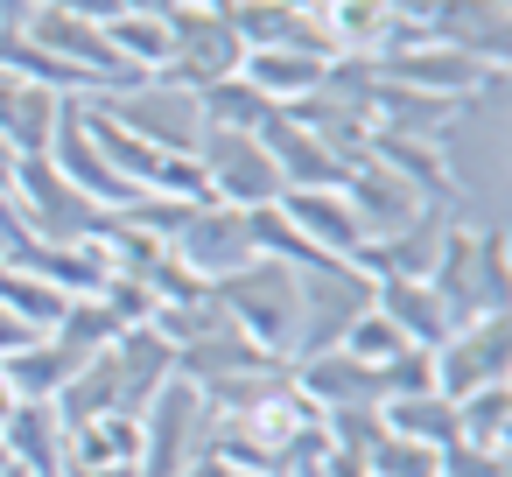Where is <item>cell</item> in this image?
Returning <instances> with one entry per match:
<instances>
[{
  "label": "cell",
  "mask_w": 512,
  "mask_h": 477,
  "mask_svg": "<svg viewBox=\"0 0 512 477\" xmlns=\"http://www.w3.org/2000/svg\"><path fill=\"white\" fill-rule=\"evenodd\" d=\"M218 309L232 316V330H246L274 365H295V337H302V295H295V267L288 260H246L239 274L211 281Z\"/></svg>",
  "instance_id": "cell-1"
},
{
  "label": "cell",
  "mask_w": 512,
  "mask_h": 477,
  "mask_svg": "<svg viewBox=\"0 0 512 477\" xmlns=\"http://www.w3.org/2000/svg\"><path fill=\"white\" fill-rule=\"evenodd\" d=\"M372 477H442V449L428 442H407V435H379L372 456H365Z\"/></svg>",
  "instance_id": "cell-27"
},
{
  "label": "cell",
  "mask_w": 512,
  "mask_h": 477,
  "mask_svg": "<svg viewBox=\"0 0 512 477\" xmlns=\"http://www.w3.org/2000/svg\"><path fill=\"white\" fill-rule=\"evenodd\" d=\"M274 358L246 337V330H232V323H218L211 337H197V344H183L176 351V379H190L197 393H211V386H225V379H246V372H267Z\"/></svg>",
  "instance_id": "cell-18"
},
{
  "label": "cell",
  "mask_w": 512,
  "mask_h": 477,
  "mask_svg": "<svg viewBox=\"0 0 512 477\" xmlns=\"http://www.w3.org/2000/svg\"><path fill=\"white\" fill-rule=\"evenodd\" d=\"M316 477H372V470H365V456H351V449H323Z\"/></svg>",
  "instance_id": "cell-31"
},
{
  "label": "cell",
  "mask_w": 512,
  "mask_h": 477,
  "mask_svg": "<svg viewBox=\"0 0 512 477\" xmlns=\"http://www.w3.org/2000/svg\"><path fill=\"white\" fill-rule=\"evenodd\" d=\"M379 421H386V435H407V442H428V449H449V442H456V400H449V393L386 400Z\"/></svg>",
  "instance_id": "cell-23"
},
{
  "label": "cell",
  "mask_w": 512,
  "mask_h": 477,
  "mask_svg": "<svg viewBox=\"0 0 512 477\" xmlns=\"http://www.w3.org/2000/svg\"><path fill=\"white\" fill-rule=\"evenodd\" d=\"M204 435H211V407L190 379H169L148 407H141V456H134V477H183L197 456H204Z\"/></svg>",
  "instance_id": "cell-4"
},
{
  "label": "cell",
  "mask_w": 512,
  "mask_h": 477,
  "mask_svg": "<svg viewBox=\"0 0 512 477\" xmlns=\"http://www.w3.org/2000/svg\"><path fill=\"white\" fill-rule=\"evenodd\" d=\"M169 253L211 288V281H225V274H239L246 260H260V246H253V211H232V204H197L183 225H176V239H169Z\"/></svg>",
  "instance_id": "cell-7"
},
{
  "label": "cell",
  "mask_w": 512,
  "mask_h": 477,
  "mask_svg": "<svg viewBox=\"0 0 512 477\" xmlns=\"http://www.w3.org/2000/svg\"><path fill=\"white\" fill-rule=\"evenodd\" d=\"M232 477H288V470H232Z\"/></svg>",
  "instance_id": "cell-36"
},
{
  "label": "cell",
  "mask_w": 512,
  "mask_h": 477,
  "mask_svg": "<svg viewBox=\"0 0 512 477\" xmlns=\"http://www.w3.org/2000/svg\"><path fill=\"white\" fill-rule=\"evenodd\" d=\"M36 15V0H0V29H22Z\"/></svg>",
  "instance_id": "cell-33"
},
{
  "label": "cell",
  "mask_w": 512,
  "mask_h": 477,
  "mask_svg": "<svg viewBox=\"0 0 512 477\" xmlns=\"http://www.w3.org/2000/svg\"><path fill=\"white\" fill-rule=\"evenodd\" d=\"M64 477H134V463H120V470H64Z\"/></svg>",
  "instance_id": "cell-35"
},
{
  "label": "cell",
  "mask_w": 512,
  "mask_h": 477,
  "mask_svg": "<svg viewBox=\"0 0 512 477\" xmlns=\"http://www.w3.org/2000/svg\"><path fill=\"white\" fill-rule=\"evenodd\" d=\"M344 204H351L365 246H372V239H393L400 225H414L421 211H435V204H428L400 169H386L379 155H358V162H351V176H344Z\"/></svg>",
  "instance_id": "cell-9"
},
{
  "label": "cell",
  "mask_w": 512,
  "mask_h": 477,
  "mask_svg": "<svg viewBox=\"0 0 512 477\" xmlns=\"http://www.w3.org/2000/svg\"><path fill=\"white\" fill-rule=\"evenodd\" d=\"M22 344H36V330H29V323H15L8 309H0V358H15Z\"/></svg>",
  "instance_id": "cell-32"
},
{
  "label": "cell",
  "mask_w": 512,
  "mask_h": 477,
  "mask_svg": "<svg viewBox=\"0 0 512 477\" xmlns=\"http://www.w3.org/2000/svg\"><path fill=\"white\" fill-rule=\"evenodd\" d=\"M505 414H512V386H477L456 400V442H477V449H505Z\"/></svg>",
  "instance_id": "cell-26"
},
{
  "label": "cell",
  "mask_w": 512,
  "mask_h": 477,
  "mask_svg": "<svg viewBox=\"0 0 512 477\" xmlns=\"http://www.w3.org/2000/svg\"><path fill=\"white\" fill-rule=\"evenodd\" d=\"M442 239H449V204L421 211V218H414V225H400L393 239L358 246V267H365L372 281H428V274H435V253H442Z\"/></svg>",
  "instance_id": "cell-12"
},
{
  "label": "cell",
  "mask_w": 512,
  "mask_h": 477,
  "mask_svg": "<svg viewBox=\"0 0 512 477\" xmlns=\"http://www.w3.org/2000/svg\"><path fill=\"white\" fill-rule=\"evenodd\" d=\"M85 106H99L113 127L141 134V141H148V148H162V155H197L204 106H197V92H190V85L148 78V85H134V92H106V99H85Z\"/></svg>",
  "instance_id": "cell-5"
},
{
  "label": "cell",
  "mask_w": 512,
  "mask_h": 477,
  "mask_svg": "<svg viewBox=\"0 0 512 477\" xmlns=\"http://www.w3.org/2000/svg\"><path fill=\"white\" fill-rule=\"evenodd\" d=\"M120 330H127V323H120V316H113V309H106L99 295H78V302H71V309L57 316L50 344H64V351H71V358L85 365V358H99V351H106V344H113Z\"/></svg>",
  "instance_id": "cell-24"
},
{
  "label": "cell",
  "mask_w": 512,
  "mask_h": 477,
  "mask_svg": "<svg viewBox=\"0 0 512 477\" xmlns=\"http://www.w3.org/2000/svg\"><path fill=\"white\" fill-rule=\"evenodd\" d=\"M106 43H113L120 64L141 71V78H162L169 57H176V43H169V15H155V8H120V15H106Z\"/></svg>",
  "instance_id": "cell-21"
},
{
  "label": "cell",
  "mask_w": 512,
  "mask_h": 477,
  "mask_svg": "<svg viewBox=\"0 0 512 477\" xmlns=\"http://www.w3.org/2000/svg\"><path fill=\"white\" fill-rule=\"evenodd\" d=\"M260 148H267V162L281 169V190H344V176H351V162H344L337 148H323L309 127H295L288 113H267Z\"/></svg>",
  "instance_id": "cell-11"
},
{
  "label": "cell",
  "mask_w": 512,
  "mask_h": 477,
  "mask_svg": "<svg viewBox=\"0 0 512 477\" xmlns=\"http://www.w3.org/2000/svg\"><path fill=\"white\" fill-rule=\"evenodd\" d=\"M64 414L57 400H22L8 414V428H0V449H8V463L22 477H64Z\"/></svg>",
  "instance_id": "cell-16"
},
{
  "label": "cell",
  "mask_w": 512,
  "mask_h": 477,
  "mask_svg": "<svg viewBox=\"0 0 512 477\" xmlns=\"http://www.w3.org/2000/svg\"><path fill=\"white\" fill-rule=\"evenodd\" d=\"M0 477H22V470H15V463H0Z\"/></svg>",
  "instance_id": "cell-37"
},
{
  "label": "cell",
  "mask_w": 512,
  "mask_h": 477,
  "mask_svg": "<svg viewBox=\"0 0 512 477\" xmlns=\"http://www.w3.org/2000/svg\"><path fill=\"white\" fill-rule=\"evenodd\" d=\"M295 295H302V337H295V358L337 351L344 330L372 309V274H365L358 260H316V267H295Z\"/></svg>",
  "instance_id": "cell-3"
},
{
  "label": "cell",
  "mask_w": 512,
  "mask_h": 477,
  "mask_svg": "<svg viewBox=\"0 0 512 477\" xmlns=\"http://www.w3.org/2000/svg\"><path fill=\"white\" fill-rule=\"evenodd\" d=\"M372 309L414 344V351H435L456 323H449V309H442V295L428 288V281H372Z\"/></svg>",
  "instance_id": "cell-19"
},
{
  "label": "cell",
  "mask_w": 512,
  "mask_h": 477,
  "mask_svg": "<svg viewBox=\"0 0 512 477\" xmlns=\"http://www.w3.org/2000/svg\"><path fill=\"white\" fill-rule=\"evenodd\" d=\"M0 372H8L15 400H57V393H64V379L78 372V358H71L64 344L36 337V344H22L15 358H0Z\"/></svg>",
  "instance_id": "cell-22"
},
{
  "label": "cell",
  "mask_w": 512,
  "mask_h": 477,
  "mask_svg": "<svg viewBox=\"0 0 512 477\" xmlns=\"http://www.w3.org/2000/svg\"><path fill=\"white\" fill-rule=\"evenodd\" d=\"M274 211L288 218V232L295 239H309L316 253H330V260H358V218H351V204H344V190H281L274 197Z\"/></svg>",
  "instance_id": "cell-14"
},
{
  "label": "cell",
  "mask_w": 512,
  "mask_h": 477,
  "mask_svg": "<svg viewBox=\"0 0 512 477\" xmlns=\"http://www.w3.org/2000/svg\"><path fill=\"white\" fill-rule=\"evenodd\" d=\"M428 288L442 295L449 323H477V316H505V225H456L435 253Z\"/></svg>",
  "instance_id": "cell-2"
},
{
  "label": "cell",
  "mask_w": 512,
  "mask_h": 477,
  "mask_svg": "<svg viewBox=\"0 0 512 477\" xmlns=\"http://www.w3.org/2000/svg\"><path fill=\"white\" fill-rule=\"evenodd\" d=\"M78 106H85V99H64L57 134H50V148H43V155L57 162V176H64V183H71L85 204H99V211H127L141 190H134V183H127V176H120L106 155H99V141L85 134V113H78Z\"/></svg>",
  "instance_id": "cell-8"
},
{
  "label": "cell",
  "mask_w": 512,
  "mask_h": 477,
  "mask_svg": "<svg viewBox=\"0 0 512 477\" xmlns=\"http://www.w3.org/2000/svg\"><path fill=\"white\" fill-rule=\"evenodd\" d=\"M428 43H449L477 64H505V0H428Z\"/></svg>",
  "instance_id": "cell-13"
},
{
  "label": "cell",
  "mask_w": 512,
  "mask_h": 477,
  "mask_svg": "<svg viewBox=\"0 0 512 477\" xmlns=\"http://www.w3.org/2000/svg\"><path fill=\"white\" fill-rule=\"evenodd\" d=\"M505 351H512L505 316L456 323V330L435 344V393L463 400V393H477V386H498V379H505Z\"/></svg>",
  "instance_id": "cell-10"
},
{
  "label": "cell",
  "mask_w": 512,
  "mask_h": 477,
  "mask_svg": "<svg viewBox=\"0 0 512 477\" xmlns=\"http://www.w3.org/2000/svg\"><path fill=\"white\" fill-rule=\"evenodd\" d=\"M323 435H330V449L372 456V442L386 435V421H379V407H337V414H323Z\"/></svg>",
  "instance_id": "cell-29"
},
{
  "label": "cell",
  "mask_w": 512,
  "mask_h": 477,
  "mask_svg": "<svg viewBox=\"0 0 512 477\" xmlns=\"http://www.w3.org/2000/svg\"><path fill=\"white\" fill-rule=\"evenodd\" d=\"M0 267H8V260H0Z\"/></svg>",
  "instance_id": "cell-38"
},
{
  "label": "cell",
  "mask_w": 512,
  "mask_h": 477,
  "mask_svg": "<svg viewBox=\"0 0 512 477\" xmlns=\"http://www.w3.org/2000/svg\"><path fill=\"white\" fill-rule=\"evenodd\" d=\"M106 365H113V379H120V407H127V414H141V407L176 379V351H169L148 323L120 330V337L106 344Z\"/></svg>",
  "instance_id": "cell-15"
},
{
  "label": "cell",
  "mask_w": 512,
  "mask_h": 477,
  "mask_svg": "<svg viewBox=\"0 0 512 477\" xmlns=\"http://www.w3.org/2000/svg\"><path fill=\"white\" fill-rule=\"evenodd\" d=\"M22 400H15V386H8V372H0V428H8V414H15Z\"/></svg>",
  "instance_id": "cell-34"
},
{
  "label": "cell",
  "mask_w": 512,
  "mask_h": 477,
  "mask_svg": "<svg viewBox=\"0 0 512 477\" xmlns=\"http://www.w3.org/2000/svg\"><path fill=\"white\" fill-rule=\"evenodd\" d=\"M442 477H512L505 449H477V442H449L442 449Z\"/></svg>",
  "instance_id": "cell-30"
},
{
  "label": "cell",
  "mask_w": 512,
  "mask_h": 477,
  "mask_svg": "<svg viewBox=\"0 0 512 477\" xmlns=\"http://www.w3.org/2000/svg\"><path fill=\"white\" fill-rule=\"evenodd\" d=\"M337 351H351L358 365H386V358H400V351H407V337H400L379 309H365V316L344 330V344H337Z\"/></svg>",
  "instance_id": "cell-28"
},
{
  "label": "cell",
  "mask_w": 512,
  "mask_h": 477,
  "mask_svg": "<svg viewBox=\"0 0 512 477\" xmlns=\"http://www.w3.org/2000/svg\"><path fill=\"white\" fill-rule=\"evenodd\" d=\"M141 456V414H99L64 435V470H120Z\"/></svg>",
  "instance_id": "cell-20"
},
{
  "label": "cell",
  "mask_w": 512,
  "mask_h": 477,
  "mask_svg": "<svg viewBox=\"0 0 512 477\" xmlns=\"http://www.w3.org/2000/svg\"><path fill=\"white\" fill-rule=\"evenodd\" d=\"M197 169H204L211 204H232V211H267V204L281 197V169L267 162L260 134L204 127V134H197Z\"/></svg>",
  "instance_id": "cell-6"
},
{
  "label": "cell",
  "mask_w": 512,
  "mask_h": 477,
  "mask_svg": "<svg viewBox=\"0 0 512 477\" xmlns=\"http://www.w3.org/2000/svg\"><path fill=\"white\" fill-rule=\"evenodd\" d=\"M330 71H337L330 57H302V50H246V64H239V78H246L274 113L316 99V92L330 85Z\"/></svg>",
  "instance_id": "cell-17"
},
{
  "label": "cell",
  "mask_w": 512,
  "mask_h": 477,
  "mask_svg": "<svg viewBox=\"0 0 512 477\" xmlns=\"http://www.w3.org/2000/svg\"><path fill=\"white\" fill-rule=\"evenodd\" d=\"M197 106H204V127H232V134H260V127H267V113H274V106H267L239 71H232V78H218V85H204V92H197Z\"/></svg>",
  "instance_id": "cell-25"
}]
</instances>
